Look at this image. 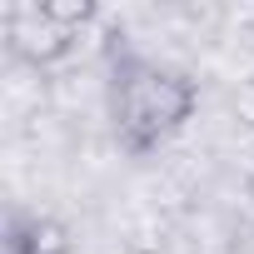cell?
<instances>
[{
  "instance_id": "6da1fadb",
  "label": "cell",
  "mask_w": 254,
  "mask_h": 254,
  "mask_svg": "<svg viewBox=\"0 0 254 254\" xmlns=\"http://www.w3.org/2000/svg\"><path fill=\"white\" fill-rule=\"evenodd\" d=\"M199 115V80L175 65L155 60L130 45V35H110V70H105V120L115 145L130 160L160 155L170 140L190 130V120Z\"/></svg>"
},
{
  "instance_id": "7a4b0ae2",
  "label": "cell",
  "mask_w": 254,
  "mask_h": 254,
  "mask_svg": "<svg viewBox=\"0 0 254 254\" xmlns=\"http://www.w3.org/2000/svg\"><path fill=\"white\" fill-rule=\"evenodd\" d=\"M95 20V0H15L5 10V55L25 70H55L80 50Z\"/></svg>"
},
{
  "instance_id": "3957f363",
  "label": "cell",
  "mask_w": 254,
  "mask_h": 254,
  "mask_svg": "<svg viewBox=\"0 0 254 254\" xmlns=\"http://www.w3.org/2000/svg\"><path fill=\"white\" fill-rule=\"evenodd\" d=\"M0 254H75V229L50 209L10 204L0 224Z\"/></svg>"
}]
</instances>
